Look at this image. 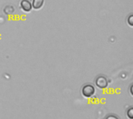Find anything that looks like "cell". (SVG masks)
Listing matches in <instances>:
<instances>
[{"instance_id": "277c9868", "label": "cell", "mask_w": 133, "mask_h": 119, "mask_svg": "<svg viewBox=\"0 0 133 119\" xmlns=\"http://www.w3.org/2000/svg\"><path fill=\"white\" fill-rule=\"evenodd\" d=\"M44 0H33L32 1V8H34V9H40L43 5H44Z\"/></svg>"}, {"instance_id": "7a4b0ae2", "label": "cell", "mask_w": 133, "mask_h": 119, "mask_svg": "<svg viewBox=\"0 0 133 119\" xmlns=\"http://www.w3.org/2000/svg\"><path fill=\"white\" fill-rule=\"evenodd\" d=\"M95 84L96 86L101 89V90H104L106 88L108 87L109 85V81L108 80V78L105 76H98L96 79H95Z\"/></svg>"}, {"instance_id": "3957f363", "label": "cell", "mask_w": 133, "mask_h": 119, "mask_svg": "<svg viewBox=\"0 0 133 119\" xmlns=\"http://www.w3.org/2000/svg\"><path fill=\"white\" fill-rule=\"evenodd\" d=\"M20 7L24 12H30L32 9L31 2L29 0H22L20 2Z\"/></svg>"}, {"instance_id": "6da1fadb", "label": "cell", "mask_w": 133, "mask_h": 119, "mask_svg": "<svg viewBox=\"0 0 133 119\" xmlns=\"http://www.w3.org/2000/svg\"><path fill=\"white\" fill-rule=\"evenodd\" d=\"M95 93H96V89L94 86L92 84L87 83L84 86H83L81 88V94L83 95V97L86 98L92 97L95 94Z\"/></svg>"}, {"instance_id": "5b68a950", "label": "cell", "mask_w": 133, "mask_h": 119, "mask_svg": "<svg viewBox=\"0 0 133 119\" xmlns=\"http://www.w3.org/2000/svg\"><path fill=\"white\" fill-rule=\"evenodd\" d=\"M126 116L129 119H133V107H129L126 111Z\"/></svg>"}, {"instance_id": "8992f818", "label": "cell", "mask_w": 133, "mask_h": 119, "mask_svg": "<svg viewBox=\"0 0 133 119\" xmlns=\"http://www.w3.org/2000/svg\"><path fill=\"white\" fill-rule=\"evenodd\" d=\"M104 119H120V118L115 114H108V115H106Z\"/></svg>"}]
</instances>
